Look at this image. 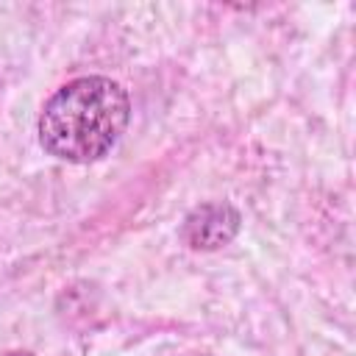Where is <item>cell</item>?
I'll list each match as a JSON object with an SVG mask.
<instances>
[{
	"label": "cell",
	"mask_w": 356,
	"mask_h": 356,
	"mask_svg": "<svg viewBox=\"0 0 356 356\" xmlns=\"http://www.w3.org/2000/svg\"><path fill=\"white\" fill-rule=\"evenodd\" d=\"M239 231V211L231 203L211 200L195 206L181 222V239L192 250H217Z\"/></svg>",
	"instance_id": "cell-2"
},
{
	"label": "cell",
	"mask_w": 356,
	"mask_h": 356,
	"mask_svg": "<svg viewBox=\"0 0 356 356\" xmlns=\"http://www.w3.org/2000/svg\"><path fill=\"white\" fill-rule=\"evenodd\" d=\"M131 120L128 92L103 75H83L58 86L39 114V145L70 164L103 159Z\"/></svg>",
	"instance_id": "cell-1"
}]
</instances>
